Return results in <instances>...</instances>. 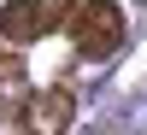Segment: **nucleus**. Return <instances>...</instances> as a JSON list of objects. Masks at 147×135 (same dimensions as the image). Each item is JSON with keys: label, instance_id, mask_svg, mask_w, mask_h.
Wrapping results in <instances>:
<instances>
[{"label": "nucleus", "instance_id": "nucleus-1", "mask_svg": "<svg viewBox=\"0 0 147 135\" xmlns=\"http://www.w3.org/2000/svg\"><path fill=\"white\" fill-rule=\"evenodd\" d=\"M71 41L82 59H112L124 47V12L118 0H77L71 6Z\"/></svg>", "mask_w": 147, "mask_h": 135}, {"label": "nucleus", "instance_id": "nucleus-2", "mask_svg": "<svg viewBox=\"0 0 147 135\" xmlns=\"http://www.w3.org/2000/svg\"><path fill=\"white\" fill-rule=\"evenodd\" d=\"M71 6L77 0H6L0 6V41H12V47L41 41V35H53L71 18Z\"/></svg>", "mask_w": 147, "mask_h": 135}, {"label": "nucleus", "instance_id": "nucleus-3", "mask_svg": "<svg viewBox=\"0 0 147 135\" xmlns=\"http://www.w3.org/2000/svg\"><path fill=\"white\" fill-rule=\"evenodd\" d=\"M71 118H77V94H71V88H35L30 106H24V124H30L35 135L71 129Z\"/></svg>", "mask_w": 147, "mask_h": 135}, {"label": "nucleus", "instance_id": "nucleus-4", "mask_svg": "<svg viewBox=\"0 0 147 135\" xmlns=\"http://www.w3.org/2000/svg\"><path fill=\"white\" fill-rule=\"evenodd\" d=\"M18 94H24V71L12 59H0V106H18Z\"/></svg>", "mask_w": 147, "mask_h": 135}]
</instances>
